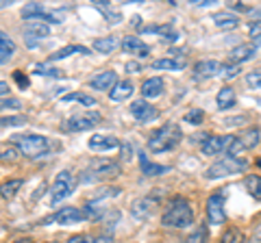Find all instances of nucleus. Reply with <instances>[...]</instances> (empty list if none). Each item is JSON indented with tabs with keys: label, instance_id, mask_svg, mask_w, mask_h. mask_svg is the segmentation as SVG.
Instances as JSON below:
<instances>
[{
	"label": "nucleus",
	"instance_id": "6ab92c4d",
	"mask_svg": "<svg viewBox=\"0 0 261 243\" xmlns=\"http://www.w3.org/2000/svg\"><path fill=\"white\" fill-rule=\"evenodd\" d=\"M255 56V44H242V46H235L231 54H228V59H231L235 66L238 63H244V61H248Z\"/></svg>",
	"mask_w": 261,
	"mask_h": 243
},
{
	"label": "nucleus",
	"instance_id": "dca6fc26",
	"mask_svg": "<svg viewBox=\"0 0 261 243\" xmlns=\"http://www.w3.org/2000/svg\"><path fill=\"white\" fill-rule=\"evenodd\" d=\"M120 46H122V50H124V52L135 54V56H148V52H150V48L146 46L140 37H130V35L122 39Z\"/></svg>",
	"mask_w": 261,
	"mask_h": 243
},
{
	"label": "nucleus",
	"instance_id": "4d7b16f0",
	"mask_svg": "<svg viewBox=\"0 0 261 243\" xmlns=\"http://www.w3.org/2000/svg\"><path fill=\"white\" fill-rule=\"evenodd\" d=\"M7 7H11L9 0H0V9H7Z\"/></svg>",
	"mask_w": 261,
	"mask_h": 243
},
{
	"label": "nucleus",
	"instance_id": "49530a36",
	"mask_svg": "<svg viewBox=\"0 0 261 243\" xmlns=\"http://www.w3.org/2000/svg\"><path fill=\"white\" fill-rule=\"evenodd\" d=\"M222 72H224V78H233L240 74V68L238 66H222Z\"/></svg>",
	"mask_w": 261,
	"mask_h": 243
},
{
	"label": "nucleus",
	"instance_id": "9b49d317",
	"mask_svg": "<svg viewBox=\"0 0 261 243\" xmlns=\"http://www.w3.org/2000/svg\"><path fill=\"white\" fill-rule=\"evenodd\" d=\"M130 115L137 122H142V124H148V122H154L159 117V111L148 100H135L130 102Z\"/></svg>",
	"mask_w": 261,
	"mask_h": 243
},
{
	"label": "nucleus",
	"instance_id": "f03ea898",
	"mask_svg": "<svg viewBox=\"0 0 261 243\" xmlns=\"http://www.w3.org/2000/svg\"><path fill=\"white\" fill-rule=\"evenodd\" d=\"M161 224L166 228H187L194 224V210L190 206V202L183 198H174L168 204V208L161 215Z\"/></svg>",
	"mask_w": 261,
	"mask_h": 243
},
{
	"label": "nucleus",
	"instance_id": "5fc2aeb1",
	"mask_svg": "<svg viewBox=\"0 0 261 243\" xmlns=\"http://www.w3.org/2000/svg\"><path fill=\"white\" fill-rule=\"evenodd\" d=\"M94 243H116V241H113L111 237H107V234H102V237H98Z\"/></svg>",
	"mask_w": 261,
	"mask_h": 243
},
{
	"label": "nucleus",
	"instance_id": "c03bdc74",
	"mask_svg": "<svg viewBox=\"0 0 261 243\" xmlns=\"http://www.w3.org/2000/svg\"><path fill=\"white\" fill-rule=\"evenodd\" d=\"M0 48H9V50H15L13 39L7 35V33H3V31H0Z\"/></svg>",
	"mask_w": 261,
	"mask_h": 243
},
{
	"label": "nucleus",
	"instance_id": "4c0bfd02",
	"mask_svg": "<svg viewBox=\"0 0 261 243\" xmlns=\"http://www.w3.org/2000/svg\"><path fill=\"white\" fill-rule=\"evenodd\" d=\"M120 187H105V189H100L96 193V202H100L102 198H116V196H120Z\"/></svg>",
	"mask_w": 261,
	"mask_h": 243
},
{
	"label": "nucleus",
	"instance_id": "423d86ee",
	"mask_svg": "<svg viewBox=\"0 0 261 243\" xmlns=\"http://www.w3.org/2000/svg\"><path fill=\"white\" fill-rule=\"evenodd\" d=\"M74 176H72L68 169H63V172H59L57 174V178H55V183H53V189H50V204L53 206H57L61 200H65L70 196L72 191H74Z\"/></svg>",
	"mask_w": 261,
	"mask_h": 243
},
{
	"label": "nucleus",
	"instance_id": "bf43d9fd",
	"mask_svg": "<svg viewBox=\"0 0 261 243\" xmlns=\"http://www.w3.org/2000/svg\"><path fill=\"white\" fill-rule=\"evenodd\" d=\"M255 44H261V33H259V35H255Z\"/></svg>",
	"mask_w": 261,
	"mask_h": 243
},
{
	"label": "nucleus",
	"instance_id": "c9c22d12",
	"mask_svg": "<svg viewBox=\"0 0 261 243\" xmlns=\"http://www.w3.org/2000/svg\"><path fill=\"white\" fill-rule=\"evenodd\" d=\"M183 243H207V228L205 226H200V228L196 232H192Z\"/></svg>",
	"mask_w": 261,
	"mask_h": 243
},
{
	"label": "nucleus",
	"instance_id": "f257e3e1",
	"mask_svg": "<svg viewBox=\"0 0 261 243\" xmlns=\"http://www.w3.org/2000/svg\"><path fill=\"white\" fill-rule=\"evenodd\" d=\"M183 141V131L181 126L170 122V124L157 128L152 131L150 137H148V150L154 152V155H161V152H170L174 150L178 143Z\"/></svg>",
	"mask_w": 261,
	"mask_h": 243
},
{
	"label": "nucleus",
	"instance_id": "6e6d98bb",
	"mask_svg": "<svg viewBox=\"0 0 261 243\" xmlns=\"http://www.w3.org/2000/svg\"><path fill=\"white\" fill-rule=\"evenodd\" d=\"M126 70H128V72H137V70H140V66H137V63H128Z\"/></svg>",
	"mask_w": 261,
	"mask_h": 243
},
{
	"label": "nucleus",
	"instance_id": "e433bc0d",
	"mask_svg": "<svg viewBox=\"0 0 261 243\" xmlns=\"http://www.w3.org/2000/svg\"><path fill=\"white\" fill-rule=\"evenodd\" d=\"M63 18H65V13L63 11H44V15H42V22L46 24V22H53V24H61L63 22Z\"/></svg>",
	"mask_w": 261,
	"mask_h": 243
},
{
	"label": "nucleus",
	"instance_id": "a211bd4d",
	"mask_svg": "<svg viewBox=\"0 0 261 243\" xmlns=\"http://www.w3.org/2000/svg\"><path fill=\"white\" fill-rule=\"evenodd\" d=\"M24 35H27L29 42H39V39L50 35V28H48V24H44V22H29L27 26H24Z\"/></svg>",
	"mask_w": 261,
	"mask_h": 243
},
{
	"label": "nucleus",
	"instance_id": "b1692460",
	"mask_svg": "<svg viewBox=\"0 0 261 243\" xmlns=\"http://www.w3.org/2000/svg\"><path fill=\"white\" fill-rule=\"evenodd\" d=\"M140 167H142V172H144L146 176H161V174L170 172V167H166V165H157V163H150V161L146 159V155H144V152L140 155Z\"/></svg>",
	"mask_w": 261,
	"mask_h": 243
},
{
	"label": "nucleus",
	"instance_id": "79ce46f5",
	"mask_svg": "<svg viewBox=\"0 0 261 243\" xmlns=\"http://www.w3.org/2000/svg\"><path fill=\"white\" fill-rule=\"evenodd\" d=\"M22 124H27V117L24 115H13V117L0 119V126H22Z\"/></svg>",
	"mask_w": 261,
	"mask_h": 243
},
{
	"label": "nucleus",
	"instance_id": "a19ab883",
	"mask_svg": "<svg viewBox=\"0 0 261 243\" xmlns=\"http://www.w3.org/2000/svg\"><path fill=\"white\" fill-rule=\"evenodd\" d=\"M118 220H120V210H116V208H107V213H105V217H102L105 226H107V228H111V226L116 224Z\"/></svg>",
	"mask_w": 261,
	"mask_h": 243
},
{
	"label": "nucleus",
	"instance_id": "5701e85b",
	"mask_svg": "<svg viewBox=\"0 0 261 243\" xmlns=\"http://www.w3.org/2000/svg\"><path fill=\"white\" fill-rule=\"evenodd\" d=\"M83 210V215H85V220H89V222H102V217H105V213H107V208H102L100 206V202H87V204L81 208Z\"/></svg>",
	"mask_w": 261,
	"mask_h": 243
},
{
	"label": "nucleus",
	"instance_id": "0eeeda50",
	"mask_svg": "<svg viewBox=\"0 0 261 243\" xmlns=\"http://www.w3.org/2000/svg\"><path fill=\"white\" fill-rule=\"evenodd\" d=\"M100 113L96 111H85V113H76V115H72L68 119V124H65V128H68L70 133H83V131H92V128H96L98 124H100Z\"/></svg>",
	"mask_w": 261,
	"mask_h": 243
},
{
	"label": "nucleus",
	"instance_id": "39448f33",
	"mask_svg": "<svg viewBox=\"0 0 261 243\" xmlns=\"http://www.w3.org/2000/svg\"><path fill=\"white\" fill-rule=\"evenodd\" d=\"M15 141H18L20 155H24L27 159H39L50 150V141L42 135H24V137H18Z\"/></svg>",
	"mask_w": 261,
	"mask_h": 243
},
{
	"label": "nucleus",
	"instance_id": "ddd939ff",
	"mask_svg": "<svg viewBox=\"0 0 261 243\" xmlns=\"http://www.w3.org/2000/svg\"><path fill=\"white\" fill-rule=\"evenodd\" d=\"M154 210H157V200L154 198H140L130 204V213L137 220H148V217H152Z\"/></svg>",
	"mask_w": 261,
	"mask_h": 243
},
{
	"label": "nucleus",
	"instance_id": "8fccbe9b",
	"mask_svg": "<svg viewBox=\"0 0 261 243\" xmlns=\"http://www.w3.org/2000/svg\"><path fill=\"white\" fill-rule=\"evenodd\" d=\"M0 109H20V100H15V98H9V100L0 102Z\"/></svg>",
	"mask_w": 261,
	"mask_h": 243
},
{
	"label": "nucleus",
	"instance_id": "c756f323",
	"mask_svg": "<svg viewBox=\"0 0 261 243\" xmlns=\"http://www.w3.org/2000/svg\"><path fill=\"white\" fill-rule=\"evenodd\" d=\"M118 48V39L116 37H100V39H96L94 42V50L98 52H102V54H109L113 52Z\"/></svg>",
	"mask_w": 261,
	"mask_h": 243
},
{
	"label": "nucleus",
	"instance_id": "58836bf2",
	"mask_svg": "<svg viewBox=\"0 0 261 243\" xmlns=\"http://www.w3.org/2000/svg\"><path fill=\"white\" fill-rule=\"evenodd\" d=\"M18 157H20V150L18 148H5V150H0V161H18Z\"/></svg>",
	"mask_w": 261,
	"mask_h": 243
},
{
	"label": "nucleus",
	"instance_id": "3c124183",
	"mask_svg": "<svg viewBox=\"0 0 261 243\" xmlns=\"http://www.w3.org/2000/svg\"><path fill=\"white\" fill-rule=\"evenodd\" d=\"M13 76H15V80H18V85H20L22 89H27V87H29V78H27V76H24V74H22V72H15V74H13Z\"/></svg>",
	"mask_w": 261,
	"mask_h": 243
},
{
	"label": "nucleus",
	"instance_id": "4468645a",
	"mask_svg": "<svg viewBox=\"0 0 261 243\" xmlns=\"http://www.w3.org/2000/svg\"><path fill=\"white\" fill-rule=\"evenodd\" d=\"M222 72V63L218 61H200L196 63L194 68V78L196 80H207V78H214Z\"/></svg>",
	"mask_w": 261,
	"mask_h": 243
},
{
	"label": "nucleus",
	"instance_id": "aec40b11",
	"mask_svg": "<svg viewBox=\"0 0 261 243\" xmlns=\"http://www.w3.org/2000/svg\"><path fill=\"white\" fill-rule=\"evenodd\" d=\"M238 102V96H235V89L233 87H222L218 92V98H216V104L220 111H228L231 107H235Z\"/></svg>",
	"mask_w": 261,
	"mask_h": 243
},
{
	"label": "nucleus",
	"instance_id": "7ed1b4c3",
	"mask_svg": "<svg viewBox=\"0 0 261 243\" xmlns=\"http://www.w3.org/2000/svg\"><path fill=\"white\" fill-rule=\"evenodd\" d=\"M120 163L118 161H111V159H96L89 163V167L85 169L83 174V180L85 183H92V180H113V178L120 176Z\"/></svg>",
	"mask_w": 261,
	"mask_h": 243
},
{
	"label": "nucleus",
	"instance_id": "412c9836",
	"mask_svg": "<svg viewBox=\"0 0 261 243\" xmlns=\"http://www.w3.org/2000/svg\"><path fill=\"white\" fill-rule=\"evenodd\" d=\"M163 94V80L161 78H148V80H144V85H142V96L146 100L148 98H159V96Z\"/></svg>",
	"mask_w": 261,
	"mask_h": 243
},
{
	"label": "nucleus",
	"instance_id": "7c9ffc66",
	"mask_svg": "<svg viewBox=\"0 0 261 243\" xmlns=\"http://www.w3.org/2000/svg\"><path fill=\"white\" fill-rule=\"evenodd\" d=\"M244 187H246V191L255 200H261V176H246Z\"/></svg>",
	"mask_w": 261,
	"mask_h": 243
},
{
	"label": "nucleus",
	"instance_id": "f704fd0d",
	"mask_svg": "<svg viewBox=\"0 0 261 243\" xmlns=\"http://www.w3.org/2000/svg\"><path fill=\"white\" fill-rule=\"evenodd\" d=\"M202 119H205V113H202L200 109H192V111L185 113V122L187 124H192V126L202 124Z\"/></svg>",
	"mask_w": 261,
	"mask_h": 243
},
{
	"label": "nucleus",
	"instance_id": "f8f14e48",
	"mask_svg": "<svg viewBox=\"0 0 261 243\" xmlns=\"http://www.w3.org/2000/svg\"><path fill=\"white\" fill-rule=\"evenodd\" d=\"M233 137L231 135H222V137H207V141H202V155L207 157H216L220 155V152L228 150V145H231Z\"/></svg>",
	"mask_w": 261,
	"mask_h": 243
},
{
	"label": "nucleus",
	"instance_id": "864d4df0",
	"mask_svg": "<svg viewBox=\"0 0 261 243\" xmlns=\"http://www.w3.org/2000/svg\"><path fill=\"white\" fill-rule=\"evenodd\" d=\"M7 94H9V83L0 80V96H7Z\"/></svg>",
	"mask_w": 261,
	"mask_h": 243
},
{
	"label": "nucleus",
	"instance_id": "052dcab7",
	"mask_svg": "<svg viewBox=\"0 0 261 243\" xmlns=\"http://www.w3.org/2000/svg\"><path fill=\"white\" fill-rule=\"evenodd\" d=\"M257 165H259V167H261V159H257Z\"/></svg>",
	"mask_w": 261,
	"mask_h": 243
},
{
	"label": "nucleus",
	"instance_id": "20e7f679",
	"mask_svg": "<svg viewBox=\"0 0 261 243\" xmlns=\"http://www.w3.org/2000/svg\"><path fill=\"white\" fill-rule=\"evenodd\" d=\"M246 167H248V161L238 159V157H226V159H218L214 165H209L205 176L211 178V180H216V178H226V176L242 174Z\"/></svg>",
	"mask_w": 261,
	"mask_h": 243
},
{
	"label": "nucleus",
	"instance_id": "393cba45",
	"mask_svg": "<svg viewBox=\"0 0 261 243\" xmlns=\"http://www.w3.org/2000/svg\"><path fill=\"white\" fill-rule=\"evenodd\" d=\"M214 22H216L218 28H235L240 24L238 15H233L231 11H220V13H216L214 15Z\"/></svg>",
	"mask_w": 261,
	"mask_h": 243
},
{
	"label": "nucleus",
	"instance_id": "c85d7f7f",
	"mask_svg": "<svg viewBox=\"0 0 261 243\" xmlns=\"http://www.w3.org/2000/svg\"><path fill=\"white\" fill-rule=\"evenodd\" d=\"M44 5H39V3H29L27 7L22 9V15L27 20H31V22H39L42 20V15H44Z\"/></svg>",
	"mask_w": 261,
	"mask_h": 243
},
{
	"label": "nucleus",
	"instance_id": "cd10ccee",
	"mask_svg": "<svg viewBox=\"0 0 261 243\" xmlns=\"http://www.w3.org/2000/svg\"><path fill=\"white\" fill-rule=\"evenodd\" d=\"M22 185H24V180H20V178H13V180L3 183V185H0V196H3L5 200H11L15 193L22 189Z\"/></svg>",
	"mask_w": 261,
	"mask_h": 243
},
{
	"label": "nucleus",
	"instance_id": "72a5a7b5",
	"mask_svg": "<svg viewBox=\"0 0 261 243\" xmlns=\"http://www.w3.org/2000/svg\"><path fill=\"white\" fill-rule=\"evenodd\" d=\"M94 5H96L105 15H107L109 22H113V24H118V22H120V18H122L120 11H111V9H109V3H105V0H98V3H94Z\"/></svg>",
	"mask_w": 261,
	"mask_h": 243
},
{
	"label": "nucleus",
	"instance_id": "6e6552de",
	"mask_svg": "<svg viewBox=\"0 0 261 243\" xmlns=\"http://www.w3.org/2000/svg\"><path fill=\"white\" fill-rule=\"evenodd\" d=\"M224 191H216L207 200V217L214 226H220L226 222V210H224Z\"/></svg>",
	"mask_w": 261,
	"mask_h": 243
},
{
	"label": "nucleus",
	"instance_id": "13d9d810",
	"mask_svg": "<svg viewBox=\"0 0 261 243\" xmlns=\"http://www.w3.org/2000/svg\"><path fill=\"white\" fill-rule=\"evenodd\" d=\"M13 243H33V241L31 239H15Z\"/></svg>",
	"mask_w": 261,
	"mask_h": 243
},
{
	"label": "nucleus",
	"instance_id": "09e8293b",
	"mask_svg": "<svg viewBox=\"0 0 261 243\" xmlns=\"http://www.w3.org/2000/svg\"><path fill=\"white\" fill-rule=\"evenodd\" d=\"M68 243H94V239H89L87 234H74L68 239Z\"/></svg>",
	"mask_w": 261,
	"mask_h": 243
},
{
	"label": "nucleus",
	"instance_id": "1a4fd4ad",
	"mask_svg": "<svg viewBox=\"0 0 261 243\" xmlns=\"http://www.w3.org/2000/svg\"><path fill=\"white\" fill-rule=\"evenodd\" d=\"M259 143V131L257 128H248V131H244L242 135L233 137L231 145H228V157H235L240 155L242 150H248V148H255V145Z\"/></svg>",
	"mask_w": 261,
	"mask_h": 243
},
{
	"label": "nucleus",
	"instance_id": "ea45409f",
	"mask_svg": "<svg viewBox=\"0 0 261 243\" xmlns=\"http://www.w3.org/2000/svg\"><path fill=\"white\" fill-rule=\"evenodd\" d=\"M246 85L252 87V89H261V70H255L246 74Z\"/></svg>",
	"mask_w": 261,
	"mask_h": 243
},
{
	"label": "nucleus",
	"instance_id": "2eb2a0df",
	"mask_svg": "<svg viewBox=\"0 0 261 243\" xmlns=\"http://www.w3.org/2000/svg\"><path fill=\"white\" fill-rule=\"evenodd\" d=\"M87 148L94 150V152H107V150L120 148V141L116 137H109V135H94L92 139L87 141Z\"/></svg>",
	"mask_w": 261,
	"mask_h": 243
},
{
	"label": "nucleus",
	"instance_id": "603ef678",
	"mask_svg": "<svg viewBox=\"0 0 261 243\" xmlns=\"http://www.w3.org/2000/svg\"><path fill=\"white\" fill-rule=\"evenodd\" d=\"M120 145H122V159L128 161V157H130V152H133V150L128 148V143H120Z\"/></svg>",
	"mask_w": 261,
	"mask_h": 243
},
{
	"label": "nucleus",
	"instance_id": "2f4dec72",
	"mask_svg": "<svg viewBox=\"0 0 261 243\" xmlns=\"http://www.w3.org/2000/svg\"><path fill=\"white\" fill-rule=\"evenodd\" d=\"M220 243H244V234L240 228H235V226H228V228L224 230L222 239H220Z\"/></svg>",
	"mask_w": 261,
	"mask_h": 243
},
{
	"label": "nucleus",
	"instance_id": "f3484780",
	"mask_svg": "<svg viewBox=\"0 0 261 243\" xmlns=\"http://www.w3.org/2000/svg\"><path fill=\"white\" fill-rule=\"evenodd\" d=\"M133 83L130 80H118L116 85H113V89L109 92V100L111 102H122V100H128L130 94H133Z\"/></svg>",
	"mask_w": 261,
	"mask_h": 243
},
{
	"label": "nucleus",
	"instance_id": "bb28decb",
	"mask_svg": "<svg viewBox=\"0 0 261 243\" xmlns=\"http://www.w3.org/2000/svg\"><path fill=\"white\" fill-rule=\"evenodd\" d=\"M70 54H89V48H85V46H68V48H61V50L53 52L48 59L59 61V59H65V56H70Z\"/></svg>",
	"mask_w": 261,
	"mask_h": 243
},
{
	"label": "nucleus",
	"instance_id": "a878e982",
	"mask_svg": "<svg viewBox=\"0 0 261 243\" xmlns=\"http://www.w3.org/2000/svg\"><path fill=\"white\" fill-rule=\"evenodd\" d=\"M185 66H187L185 59H157V61H152V68L154 70H168V72L183 70Z\"/></svg>",
	"mask_w": 261,
	"mask_h": 243
},
{
	"label": "nucleus",
	"instance_id": "37998d69",
	"mask_svg": "<svg viewBox=\"0 0 261 243\" xmlns=\"http://www.w3.org/2000/svg\"><path fill=\"white\" fill-rule=\"evenodd\" d=\"M35 74H39V76H61V72L59 70H48L44 66H35Z\"/></svg>",
	"mask_w": 261,
	"mask_h": 243
},
{
	"label": "nucleus",
	"instance_id": "de8ad7c7",
	"mask_svg": "<svg viewBox=\"0 0 261 243\" xmlns=\"http://www.w3.org/2000/svg\"><path fill=\"white\" fill-rule=\"evenodd\" d=\"M248 18H250V26H252V24H261V7H257V9H250Z\"/></svg>",
	"mask_w": 261,
	"mask_h": 243
},
{
	"label": "nucleus",
	"instance_id": "9d476101",
	"mask_svg": "<svg viewBox=\"0 0 261 243\" xmlns=\"http://www.w3.org/2000/svg\"><path fill=\"white\" fill-rule=\"evenodd\" d=\"M85 220L83 210L81 208H74V206H65L61 210H57V213H53L50 217H46L44 220V226L46 224H61V226H74V224H81Z\"/></svg>",
	"mask_w": 261,
	"mask_h": 243
},
{
	"label": "nucleus",
	"instance_id": "473e14b6",
	"mask_svg": "<svg viewBox=\"0 0 261 243\" xmlns=\"http://www.w3.org/2000/svg\"><path fill=\"white\" fill-rule=\"evenodd\" d=\"M63 102H81L85 107H96V98H92L87 94H68V96H63Z\"/></svg>",
	"mask_w": 261,
	"mask_h": 243
},
{
	"label": "nucleus",
	"instance_id": "a18cd8bd",
	"mask_svg": "<svg viewBox=\"0 0 261 243\" xmlns=\"http://www.w3.org/2000/svg\"><path fill=\"white\" fill-rule=\"evenodd\" d=\"M15 50H9V48H0V66H5V63H9V59L13 56Z\"/></svg>",
	"mask_w": 261,
	"mask_h": 243
},
{
	"label": "nucleus",
	"instance_id": "4be33fe9",
	"mask_svg": "<svg viewBox=\"0 0 261 243\" xmlns=\"http://www.w3.org/2000/svg\"><path fill=\"white\" fill-rule=\"evenodd\" d=\"M116 83H118L116 72H100L98 76H94L92 80H89V85H92L94 89H111Z\"/></svg>",
	"mask_w": 261,
	"mask_h": 243
}]
</instances>
